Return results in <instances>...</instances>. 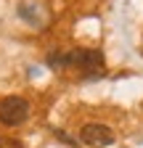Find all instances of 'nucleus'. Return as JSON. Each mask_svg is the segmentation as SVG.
Returning a JSON list of instances; mask_svg holds the SVG:
<instances>
[{"mask_svg": "<svg viewBox=\"0 0 143 148\" xmlns=\"http://www.w3.org/2000/svg\"><path fill=\"white\" fill-rule=\"evenodd\" d=\"M69 66H77L85 77H101L103 74V56H101V50L77 48V50H69Z\"/></svg>", "mask_w": 143, "mask_h": 148, "instance_id": "1", "label": "nucleus"}, {"mask_svg": "<svg viewBox=\"0 0 143 148\" xmlns=\"http://www.w3.org/2000/svg\"><path fill=\"white\" fill-rule=\"evenodd\" d=\"M29 119V103L21 95H8L0 101V124L6 127H19Z\"/></svg>", "mask_w": 143, "mask_h": 148, "instance_id": "2", "label": "nucleus"}, {"mask_svg": "<svg viewBox=\"0 0 143 148\" xmlns=\"http://www.w3.org/2000/svg\"><path fill=\"white\" fill-rule=\"evenodd\" d=\"M80 140L90 148H109L114 143V132L106 124H85L80 130Z\"/></svg>", "mask_w": 143, "mask_h": 148, "instance_id": "3", "label": "nucleus"}, {"mask_svg": "<svg viewBox=\"0 0 143 148\" xmlns=\"http://www.w3.org/2000/svg\"><path fill=\"white\" fill-rule=\"evenodd\" d=\"M0 148H21V143L11 140V138H0Z\"/></svg>", "mask_w": 143, "mask_h": 148, "instance_id": "4", "label": "nucleus"}]
</instances>
